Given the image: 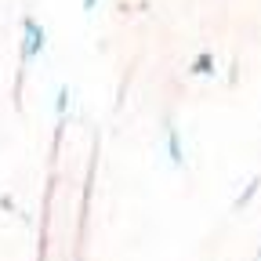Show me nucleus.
Instances as JSON below:
<instances>
[{"mask_svg": "<svg viewBox=\"0 0 261 261\" xmlns=\"http://www.w3.org/2000/svg\"><path fill=\"white\" fill-rule=\"evenodd\" d=\"M0 211L11 214V211H15V196H0Z\"/></svg>", "mask_w": 261, "mask_h": 261, "instance_id": "6", "label": "nucleus"}, {"mask_svg": "<svg viewBox=\"0 0 261 261\" xmlns=\"http://www.w3.org/2000/svg\"><path fill=\"white\" fill-rule=\"evenodd\" d=\"M44 51H47V29L33 18V15H25L22 18V40H18V62H22V69H25L29 62H37Z\"/></svg>", "mask_w": 261, "mask_h": 261, "instance_id": "1", "label": "nucleus"}, {"mask_svg": "<svg viewBox=\"0 0 261 261\" xmlns=\"http://www.w3.org/2000/svg\"><path fill=\"white\" fill-rule=\"evenodd\" d=\"M257 189H261V178H250V181L243 185V192L236 196V203H232V207H236V211H243V207L254 200V196H257Z\"/></svg>", "mask_w": 261, "mask_h": 261, "instance_id": "5", "label": "nucleus"}, {"mask_svg": "<svg viewBox=\"0 0 261 261\" xmlns=\"http://www.w3.org/2000/svg\"><path fill=\"white\" fill-rule=\"evenodd\" d=\"M98 4H102V0H84V15H94V11H98Z\"/></svg>", "mask_w": 261, "mask_h": 261, "instance_id": "7", "label": "nucleus"}, {"mask_svg": "<svg viewBox=\"0 0 261 261\" xmlns=\"http://www.w3.org/2000/svg\"><path fill=\"white\" fill-rule=\"evenodd\" d=\"M189 73H192V76H207V80H214V76H218V62H214V55H211V51H200V55L189 62Z\"/></svg>", "mask_w": 261, "mask_h": 261, "instance_id": "4", "label": "nucleus"}, {"mask_svg": "<svg viewBox=\"0 0 261 261\" xmlns=\"http://www.w3.org/2000/svg\"><path fill=\"white\" fill-rule=\"evenodd\" d=\"M69 102H73V87H58V94H55V135H62V127H65V120H69Z\"/></svg>", "mask_w": 261, "mask_h": 261, "instance_id": "3", "label": "nucleus"}, {"mask_svg": "<svg viewBox=\"0 0 261 261\" xmlns=\"http://www.w3.org/2000/svg\"><path fill=\"white\" fill-rule=\"evenodd\" d=\"M257 261H261V247H257Z\"/></svg>", "mask_w": 261, "mask_h": 261, "instance_id": "8", "label": "nucleus"}, {"mask_svg": "<svg viewBox=\"0 0 261 261\" xmlns=\"http://www.w3.org/2000/svg\"><path fill=\"white\" fill-rule=\"evenodd\" d=\"M163 149H167V160H171V167H185L189 163V156H185V142H181V130H178V123L167 116L163 120Z\"/></svg>", "mask_w": 261, "mask_h": 261, "instance_id": "2", "label": "nucleus"}]
</instances>
